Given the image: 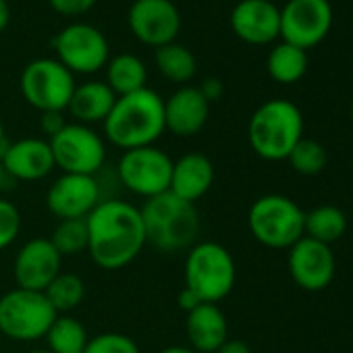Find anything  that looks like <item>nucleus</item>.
<instances>
[{
  "instance_id": "nucleus-1",
  "label": "nucleus",
  "mask_w": 353,
  "mask_h": 353,
  "mask_svg": "<svg viewBox=\"0 0 353 353\" xmlns=\"http://www.w3.org/2000/svg\"><path fill=\"white\" fill-rule=\"evenodd\" d=\"M88 254L102 270L129 266L145 248V231L137 206L123 200H102L85 219Z\"/></svg>"
},
{
  "instance_id": "nucleus-2",
  "label": "nucleus",
  "mask_w": 353,
  "mask_h": 353,
  "mask_svg": "<svg viewBox=\"0 0 353 353\" xmlns=\"http://www.w3.org/2000/svg\"><path fill=\"white\" fill-rule=\"evenodd\" d=\"M102 125L106 139L123 152L154 145L166 131L164 100L150 88L119 96Z\"/></svg>"
},
{
  "instance_id": "nucleus-3",
  "label": "nucleus",
  "mask_w": 353,
  "mask_h": 353,
  "mask_svg": "<svg viewBox=\"0 0 353 353\" xmlns=\"http://www.w3.org/2000/svg\"><path fill=\"white\" fill-rule=\"evenodd\" d=\"M145 245L160 254L190 252L200 235V214L196 204L172 196L170 192L145 200L139 208Z\"/></svg>"
},
{
  "instance_id": "nucleus-4",
  "label": "nucleus",
  "mask_w": 353,
  "mask_h": 353,
  "mask_svg": "<svg viewBox=\"0 0 353 353\" xmlns=\"http://www.w3.org/2000/svg\"><path fill=\"white\" fill-rule=\"evenodd\" d=\"M301 137L303 114L293 102L283 98L260 104L248 125V139L252 150L268 162L287 160Z\"/></svg>"
},
{
  "instance_id": "nucleus-5",
  "label": "nucleus",
  "mask_w": 353,
  "mask_h": 353,
  "mask_svg": "<svg viewBox=\"0 0 353 353\" xmlns=\"http://www.w3.org/2000/svg\"><path fill=\"white\" fill-rule=\"evenodd\" d=\"M185 289L202 303L223 301L235 287L237 266L231 252L216 241L196 243L185 256Z\"/></svg>"
},
{
  "instance_id": "nucleus-6",
  "label": "nucleus",
  "mask_w": 353,
  "mask_h": 353,
  "mask_svg": "<svg viewBox=\"0 0 353 353\" xmlns=\"http://www.w3.org/2000/svg\"><path fill=\"white\" fill-rule=\"evenodd\" d=\"M305 212L287 196L268 194L258 198L248 212V227L254 239L270 250H289L305 233Z\"/></svg>"
},
{
  "instance_id": "nucleus-7",
  "label": "nucleus",
  "mask_w": 353,
  "mask_h": 353,
  "mask_svg": "<svg viewBox=\"0 0 353 353\" xmlns=\"http://www.w3.org/2000/svg\"><path fill=\"white\" fill-rule=\"evenodd\" d=\"M57 316V310L42 291L17 287L0 297V334L17 343L44 339Z\"/></svg>"
},
{
  "instance_id": "nucleus-8",
  "label": "nucleus",
  "mask_w": 353,
  "mask_h": 353,
  "mask_svg": "<svg viewBox=\"0 0 353 353\" xmlns=\"http://www.w3.org/2000/svg\"><path fill=\"white\" fill-rule=\"evenodd\" d=\"M75 85L73 73L57 59L32 61L19 79L26 102L40 112H65Z\"/></svg>"
},
{
  "instance_id": "nucleus-9",
  "label": "nucleus",
  "mask_w": 353,
  "mask_h": 353,
  "mask_svg": "<svg viewBox=\"0 0 353 353\" xmlns=\"http://www.w3.org/2000/svg\"><path fill=\"white\" fill-rule=\"evenodd\" d=\"M117 172L127 192L150 200L170 190L172 158L156 145L127 150L119 158Z\"/></svg>"
},
{
  "instance_id": "nucleus-10",
  "label": "nucleus",
  "mask_w": 353,
  "mask_h": 353,
  "mask_svg": "<svg viewBox=\"0 0 353 353\" xmlns=\"http://www.w3.org/2000/svg\"><path fill=\"white\" fill-rule=\"evenodd\" d=\"M54 166L69 174H92L106 162V143L98 131L81 123H67L48 139Z\"/></svg>"
},
{
  "instance_id": "nucleus-11",
  "label": "nucleus",
  "mask_w": 353,
  "mask_h": 353,
  "mask_svg": "<svg viewBox=\"0 0 353 353\" xmlns=\"http://www.w3.org/2000/svg\"><path fill=\"white\" fill-rule=\"evenodd\" d=\"M57 61L73 75H92L106 67L110 48L104 34L88 23H73L57 34L52 40Z\"/></svg>"
},
{
  "instance_id": "nucleus-12",
  "label": "nucleus",
  "mask_w": 353,
  "mask_h": 353,
  "mask_svg": "<svg viewBox=\"0 0 353 353\" xmlns=\"http://www.w3.org/2000/svg\"><path fill=\"white\" fill-rule=\"evenodd\" d=\"M332 28L328 0H287L281 9V38L285 44L310 50L318 46Z\"/></svg>"
},
{
  "instance_id": "nucleus-13",
  "label": "nucleus",
  "mask_w": 353,
  "mask_h": 353,
  "mask_svg": "<svg viewBox=\"0 0 353 353\" xmlns=\"http://www.w3.org/2000/svg\"><path fill=\"white\" fill-rule=\"evenodd\" d=\"M127 23L141 44L160 48L179 36L181 13L170 0H135L129 7Z\"/></svg>"
},
{
  "instance_id": "nucleus-14",
  "label": "nucleus",
  "mask_w": 353,
  "mask_h": 353,
  "mask_svg": "<svg viewBox=\"0 0 353 353\" xmlns=\"http://www.w3.org/2000/svg\"><path fill=\"white\" fill-rule=\"evenodd\" d=\"M100 202V183L92 174L63 172L46 192V208L59 221L88 219Z\"/></svg>"
},
{
  "instance_id": "nucleus-15",
  "label": "nucleus",
  "mask_w": 353,
  "mask_h": 353,
  "mask_svg": "<svg viewBox=\"0 0 353 353\" xmlns=\"http://www.w3.org/2000/svg\"><path fill=\"white\" fill-rule=\"evenodd\" d=\"M289 272L303 291H324L336 272V260L330 245L303 235L289 248Z\"/></svg>"
},
{
  "instance_id": "nucleus-16",
  "label": "nucleus",
  "mask_w": 353,
  "mask_h": 353,
  "mask_svg": "<svg viewBox=\"0 0 353 353\" xmlns=\"http://www.w3.org/2000/svg\"><path fill=\"white\" fill-rule=\"evenodd\" d=\"M63 256L50 239L36 237L21 245L13 262V276L19 289L46 291V287L63 272Z\"/></svg>"
},
{
  "instance_id": "nucleus-17",
  "label": "nucleus",
  "mask_w": 353,
  "mask_h": 353,
  "mask_svg": "<svg viewBox=\"0 0 353 353\" xmlns=\"http://www.w3.org/2000/svg\"><path fill=\"white\" fill-rule=\"evenodd\" d=\"M231 30L245 44H272L281 38V9L270 0H241L231 11Z\"/></svg>"
},
{
  "instance_id": "nucleus-18",
  "label": "nucleus",
  "mask_w": 353,
  "mask_h": 353,
  "mask_svg": "<svg viewBox=\"0 0 353 353\" xmlns=\"http://www.w3.org/2000/svg\"><path fill=\"white\" fill-rule=\"evenodd\" d=\"M5 174L17 181H42L57 168L54 156L48 139L40 137H23L3 148L0 152Z\"/></svg>"
},
{
  "instance_id": "nucleus-19",
  "label": "nucleus",
  "mask_w": 353,
  "mask_h": 353,
  "mask_svg": "<svg viewBox=\"0 0 353 353\" xmlns=\"http://www.w3.org/2000/svg\"><path fill=\"white\" fill-rule=\"evenodd\" d=\"M210 117V102L202 96L200 88L183 85L168 100H164V127L174 137L198 135Z\"/></svg>"
},
{
  "instance_id": "nucleus-20",
  "label": "nucleus",
  "mask_w": 353,
  "mask_h": 353,
  "mask_svg": "<svg viewBox=\"0 0 353 353\" xmlns=\"http://www.w3.org/2000/svg\"><path fill=\"white\" fill-rule=\"evenodd\" d=\"M214 183V164L202 152H190L172 160L170 194L185 202L196 204L202 200Z\"/></svg>"
},
{
  "instance_id": "nucleus-21",
  "label": "nucleus",
  "mask_w": 353,
  "mask_h": 353,
  "mask_svg": "<svg viewBox=\"0 0 353 353\" xmlns=\"http://www.w3.org/2000/svg\"><path fill=\"white\" fill-rule=\"evenodd\" d=\"M185 334L194 351L214 353L229 339V322L216 303H200L185 318Z\"/></svg>"
},
{
  "instance_id": "nucleus-22",
  "label": "nucleus",
  "mask_w": 353,
  "mask_h": 353,
  "mask_svg": "<svg viewBox=\"0 0 353 353\" xmlns=\"http://www.w3.org/2000/svg\"><path fill=\"white\" fill-rule=\"evenodd\" d=\"M114 102L117 96L106 85V81H85L81 85H75L67 110L71 112L75 123L90 127L96 123H104Z\"/></svg>"
},
{
  "instance_id": "nucleus-23",
  "label": "nucleus",
  "mask_w": 353,
  "mask_h": 353,
  "mask_svg": "<svg viewBox=\"0 0 353 353\" xmlns=\"http://www.w3.org/2000/svg\"><path fill=\"white\" fill-rule=\"evenodd\" d=\"M148 69L143 61L135 54L123 52L106 63V85L114 92V96H127L145 88Z\"/></svg>"
},
{
  "instance_id": "nucleus-24",
  "label": "nucleus",
  "mask_w": 353,
  "mask_h": 353,
  "mask_svg": "<svg viewBox=\"0 0 353 353\" xmlns=\"http://www.w3.org/2000/svg\"><path fill=\"white\" fill-rule=\"evenodd\" d=\"M154 59L160 75L172 83H188L198 73V61L194 52L176 42L156 48Z\"/></svg>"
},
{
  "instance_id": "nucleus-25",
  "label": "nucleus",
  "mask_w": 353,
  "mask_h": 353,
  "mask_svg": "<svg viewBox=\"0 0 353 353\" xmlns=\"http://www.w3.org/2000/svg\"><path fill=\"white\" fill-rule=\"evenodd\" d=\"M266 69L276 83H297L307 71V52L297 46L281 42L270 50Z\"/></svg>"
},
{
  "instance_id": "nucleus-26",
  "label": "nucleus",
  "mask_w": 353,
  "mask_h": 353,
  "mask_svg": "<svg viewBox=\"0 0 353 353\" xmlns=\"http://www.w3.org/2000/svg\"><path fill=\"white\" fill-rule=\"evenodd\" d=\"M345 231H347V216L336 206H330V204L318 206L305 214L303 233L310 239L330 245V243L339 241L345 235Z\"/></svg>"
},
{
  "instance_id": "nucleus-27",
  "label": "nucleus",
  "mask_w": 353,
  "mask_h": 353,
  "mask_svg": "<svg viewBox=\"0 0 353 353\" xmlns=\"http://www.w3.org/2000/svg\"><path fill=\"white\" fill-rule=\"evenodd\" d=\"M44 339L52 353H83L90 341L85 326L69 314H59Z\"/></svg>"
},
{
  "instance_id": "nucleus-28",
  "label": "nucleus",
  "mask_w": 353,
  "mask_h": 353,
  "mask_svg": "<svg viewBox=\"0 0 353 353\" xmlns=\"http://www.w3.org/2000/svg\"><path fill=\"white\" fill-rule=\"evenodd\" d=\"M46 299L52 303L57 314H69L81 305L85 297V283L75 272H61L44 291Z\"/></svg>"
},
{
  "instance_id": "nucleus-29",
  "label": "nucleus",
  "mask_w": 353,
  "mask_h": 353,
  "mask_svg": "<svg viewBox=\"0 0 353 353\" xmlns=\"http://www.w3.org/2000/svg\"><path fill=\"white\" fill-rule=\"evenodd\" d=\"M287 160L295 172L305 174V176H314L326 168L328 156H326V148L320 141L301 137L297 141V145L291 150V154L287 156Z\"/></svg>"
},
{
  "instance_id": "nucleus-30",
  "label": "nucleus",
  "mask_w": 353,
  "mask_h": 353,
  "mask_svg": "<svg viewBox=\"0 0 353 353\" xmlns=\"http://www.w3.org/2000/svg\"><path fill=\"white\" fill-rule=\"evenodd\" d=\"M52 245L57 252L67 256H79L81 252H88V225L85 219H73V221H59L52 237Z\"/></svg>"
},
{
  "instance_id": "nucleus-31",
  "label": "nucleus",
  "mask_w": 353,
  "mask_h": 353,
  "mask_svg": "<svg viewBox=\"0 0 353 353\" xmlns=\"http://www.w3.org/2000/svg\"><path fill=\"white\" fill-rule=\"evenodd\" d=\"M83 353H141L137 343L123 332H102L88 341Z\"/></svg>"
},
{
  "instance_id": "nucleus-32",
  "label": "nucleus",
  "mask_w": 353,
  "mask_h": 353,
  "mask_svg": "<svg viewBox=\"0 0 353 353\" xmlns=\"http://www.w3.org/2000/svg\"><path fill=\"white\" fill-rule=\"evenodd\" d=\"M21 233V212L19 208L0 198V252L15 243Z\"/></svg>"
},
{
  "instance_id": "nucleus-33",
  "label": "nucleus",
  "mask_w": 353,
  "mask_h": 353,
  "mask_svg": "<svg viewBox=\"0 0 353 353\" xmlns=\"http://www.w3.org/2000/svg\"><path fill=\"white\" fill-rule=\"evenodd\" d=\"M48 3L63 17H79L92 11L98 0H48Z\"/></svg>"
},
{
  "instance_id": "nucleus-34",
  "label": "nucleus",
  "mask_w": 353,
  "mask_h": 353,
  "mask_svg": "<svg viewBox=\"0 0 353 353\" xmlns=\"http://www.w3.org/2000/svg\"><path fill=\"white\" fill-rule=\"evenodd\" d=\"M40 125H42V131H44V133L48 135V139H50V137H54V135L67 125V121H65L63 112H42Z\"/></svg>"
},
{
  "instance_id": "nucleus-35",
  "label": "nucleus",
  "mask_w": 353,
  "mask_h": 353,
  "mask_svg": "<svg viewBox=\"0 0 353 353\" xmlns=\"http://www.w3.org/2000/svg\"><path fill=\"white\" fill-rule=\"evenodd\" d=\"M200 92H202V96H204L208 102H214V100H219V98L223 96V83H221L216 77H208V79L202 81Z\"/></svg>"
},
{
  "instance_id": "nucleus-36",
  "label": "nucleus",
  "mask_w": 353,
  "mask_h": 353,
  "mask_svg": "<svg viewBox=\"0 0 353 353\" xmlns=\"http://www.w3.org/2000/svg\"><path fill=\"white\" fill-rule=\"evenodd\" d=\"M214 353H252L250 345L239 339H227Z\"/></svg>"
},
{
  "instance_id": "nucleus-37",
  "label": "nucleus",
  "mask_w": 353,
  "mask_h": 353,
  "mask_svg": "<svg viewBox=\"0 0 353 353\" xmlns=\"http://www.w3.org/2000/svg\"><path fill=\"white\" fill-rule=\"evenodd\" d=\"M176 301H179V307H181L185 314H188V312H192L196 305H200V303H202V301H200V299H198L190 289H185V287L181 289V293H179V297H176Z\"/></svg>"
},
{
  "instance_id": "nucleus-38",
  "label": "nucleus",
  "mask_w": 353,
  "mask_h": 353,
  "mask_svg": "<svg viewBox=\"0 0 353 353\" xmlns=\"http://www.w3.org/2000/svg\"><path fill=\"white\" fill-rule=\"evenodd\" d=\"M11 21V9H9V3L7 0H0V34L7 30Z\"/></svg>"
},
{
  "instance_id": "nucleus-39",
  "label": "nucleus",
  "mask_w": 353,
  "mask_h": 353,
  "mask_svg": "<svg viewBox=\"0 0 353 353\" xmlns=\"http://www.w3.org/2000/svg\"><path fill=\"white\" fill-rule=\"evenodd\" d=\"M158 353H198V351H194L192 347H185V345H170V347H164Z\"/></svg>"
},
{
  "instance_id": "nucleus-40",
  "label": "nucleus",
  "mask_w": 353,
  "mask_h": 353,
  "mask_svg": "<svg viewBox=\"0 0 353 353\" xmlns=\"http://www.w3.org/2000/svg\"><path fill=\"white\" fill-rule=\"evenodd\" d=\"M5 145H7L5 143V125H3V119H0V152H3Z\"/></svg>"
},
{
  "instance_id": "nucleus-41",
  "label": "nucleus",
  "mask_w": 353,
  "mask_h": 353,
  "mask_svg": "<svg viewBox=\"0 0 353 353\" xmlns=\"http://www.w3.org/2000/svg\"><path fill=\"white\" fill-rule=\"evenodd\" d=\"M7 179V174H5V168H3V162H0V190H3V183Z\"/></svg>"
},
{
  "instance_id": "nucleus-42",
  "label": "nucleus",
  "mask_w": 353,
  "mask_h": 353,
  "mask_svg": "<svg viewBox=\"0 0 353 353\" xmlns=\"http://www.w3.org/2000/svg\"><path fill=\"white\" fill-rule=\"evenodd\" d=\"M28 353H52V351H48V349H36V351H28Z\"/></svg>"
},
{
  "instance_id": "nucleus-43",
  "label": "nucleus",
  "mask_w": 353,
  "mask_h": 353,
  "mask_svg": "<svg viewBox=\"0 0 353 353\" xmlns=\"http://www.w3.org/2000/svg\"><path fill=\"white\" fill-rule=\"evenodd\" d=\"M351 119H353V102H351Z\"/></svg>"
}]
</instances>
